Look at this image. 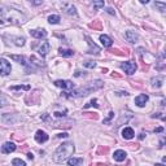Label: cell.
Returning a JSON list of instances; mask_svg holds the SVG:
<instances>
[{
  "label": "cell",
  "instance_id": "1",
  "mask_svg": "<svg viewBox=\"0 0 166 166\" xmlns=\"http://www.w3.org/2000/svg\"><path fill=\"white\" fill-rule=\"evenodd\" d=\"M73 153H74V145H73V143H62L56 149V152L53 153V161L61 163L64 161L69 160V157Z\"/></svg>",
  "mask_w": 166,
  "mask_h": 166
},
{
  "label": "cell",
  "instance_id": "2",
  "mask_svg": "<svg viewBox=\"0 0 166 166\" xmlns=\"http://www.w3.org/2000/svg\"><path fill=\"white\" fill-rule=\"evenodd\" d=\"M25 22V17L17 10H8L4 17L0 20V25H9V23H22Z\"/></svg>",
  "mask_w": 166,
  "mask_h": 166
},
{
  "label": "cell",
  "instance_id": "3",
  "mask_svg": "<svg viewBox=\"0 0 166 166\" xmlns=\"http://www.w3.org/2000/svg\"><path fill=\"white\" fill-rule=\"evenodd\" d=\"M101 87H103V82H101V80H95V82L90 83L88 86H86L84 88L71 91V92H70V96H71V97H80V96H86V95H88L90 92L99 90V88H101Z\"/></svg>",
  "mask_w": 166,
  "mask_h": 166
},
{
  "label": "cell",
  "instance_id": "4",
  "mask_svg": "<svg viewBox=\"0 0 166 166\" xmlns=\"http://www.w3.org/2000/svg\"><path fill=\"white\" fill-rule=\"evenodd\" d=\"M121 69L124 70V73L129 75L134 74L135 70H136V64L134 61H127V62H122L121 64Z\"/></svg>",
  "mask_w": 166,
  "mask_h": 166
},
{
  "label": "cell",
  "instance_id": "5",
  "mask_svg": "<svg viewBox=\"0 0 166 166\" xmlns=\"http://www.w3.org/2000/svg\"><path fill=\"white\" fill-rule=\"evenodd\" d=\"M10 70H12V66H10L9 62L5 59H0V74L8 75V74H10Z\"/></svg>",
  "mask_w": 166,
  "mask_h": 166
},
{
  "label": "cell",
  "instance_id": "6",
  "mask_svg": "<svg viewBox=\"0 0 166 166\" xmlns=\"http://www.w3.org/2000/svg\"><path fill=\"white\" fill-rule=\"evenodd\" d=\"M61 8H62V10H64L66 14L77 16V9H75V7L71 4V3H62Z\"/></svg>",
  "mask_w": 166,
  "mask_h": 166
},
{
  "label": "cell",
  "instance_id": "7",
  "mask_svg": "<svg viewBox=\"0 0 166 166\" xmlns=\"http://www.w3.org/2000/svg\"><path fill=\"white\" fill-rule=\"evenodd\" d=\"M54 84L57 87H61L62 90H71V88H74V83L70 82V80H56Z\"/></svg>",
  "mask_w": 166,
  "mask_h": 166
},
{
  "label": "cell",
  "instance_id": "8",
  "mask_svg": "<svg viewBox=\"0 0 166 166\" xmlns=\"http://www.w3.org/2000/svg\"><path fill=\"white\" fill-rule=\"evenodd\" d=\"M14 150H16V144H14V143L8 142V143H4V144L1 145V152L4 153V154H8V153L14 152Z\"/></svg>",
  "mask_w": 166,
  "mask_h": 166
},
{
  "label": "cell",
  "instance_id": "9",
  "mask_svg": "<svg viewBox=\"0 0 166 166\" xmlns=\"http://www.w3.org/2000/svg\"><path fill=\"white\" fill-rule=\"evenodd\" d=\"M31 36L36 39H42V38H46L47 36V31L44 29H35V30H30Z\"/></svg>",
  "mask_w": 166,
  "mask_h": 166
},
{
  "label": "cell",
  "instance_id": "10",
  "mask_svg": "<svg viewBox=\"0 0 166 166\" xmlns=\"http://www.w3.org/2000/svg\"><path fill=\"white\" fill-rule=\"evenodd\" d=\"M48 135H47V132H44V131H42V130H38L36 131V134H35V140L38 143H46L47 140H48Z\"/></svg>",
  "mask_w": 166,
  "mask_h": 166
},
{
  "label": "cell",
  "instance_id": "11",
  "mask_svg": "<svg viewBox=\"0 0 166 166\" xmlns=\"http://www.w3.org/2000/svg\"><path fill=\"white\" fill-rule=\"evenodd\" d=\"M49 49H51V44H49L48 42H43V43H42V46L39 47L38 52H39V54H40V56L44 57L49 52Z\"/></svg>",
  "mask_w": 166,
  "mask_h": 166
},
{
  "label": "cell",
  "instance_id": "12",
  "mask_svg": "<svg viewBox=\"0 0 166 166\" xmlns=\"http://www.w3.org/2000/svg\"><path fill=\"white\" fill-rule=\"evenodd\" d=\"M148 95H139V96H136V97H135V104H136L137 106H140V108H142V106H144L145 104H147V101H148Z\"/></svg>",
  "mask_w": 166,
  "mask_h": 166
},
{
  "label": "cell",
  "instance_id": "13",
  "mask_svg": "<svg viewBox=\"0 0 166 166\" xmlns=\"http://www.w3.org/2000/svg\"><path fill=\"white\" fill-rule=\"evenodd\" d=\"M137 34L135 33V31H126V34H124V39H126L127 42H130V43H135V42L137 40Z\"/></svg>",
  "mask_w": 166,
  "mask_h": 166
},
{
  "label": "cell",
  "instance_id": "14",
  "mask_svg": "<svg viewBox=\"0 0 166 166\" xmlns=\"http://www.w3.org/2000/svg\"><path fill=\"white\" fill-rule=\"evenodd\" d=\"M134 135H135V132H134V130H132L131 127H124V129L122 130V136H123L124 139H127V140L132 139Z\"/></svg>",
  "mask_w": 166,
  "mask_h": 166
},
{
  "label": "cell",
  "instance_id": "15",
  "mask_svg": "<svg viewBox=\"0 0 166 166\" xmlns=\"http://www.w3.org/2000/svg\"><path fill=\"white\" fill-rule=\"evenodd\" d=\"M113 158L116 161H118V162L124 161V158H126V152H124V150H122V149L116 150V152H114V154H113Z\"/></svg>",
  "mask_w": 166,
  "mask_h": 166
},
{
  "label": "cell",
  "instance_id": "16",
  "mask_svg": "<svg viewBox=\"0 0 166 166\" xmlns=\"http://www.w3.org/2000/svg\"><path fill=\"white\" fill-rule=\"evenodd\" d=\"M100 42H101V44H103L104 47H110L112 44H113V42H112V39L109 38L108 35H100Z\"/></svg>",
  "mask_w": 166,
  "mask_h": 166
},
{
  "label": "cell",
  "instance_id": "17",
  "mask_svg": "<svg viewBox=\"0 0 166 166\" xmlns=\"http://www.w3.org/2000/svg\"><path fill=\"white\" fill-rule=\"evenodd\" d=\"M83 163V158H69L67 160V165L69 166H82Z\"/></svg>",
  "mask_w": 166,
  "mask_h": 166
},
{
  "label": "cell",
  "instance_id": "18",
  "mask_svg": "<svg viewBox=\"0 0 166 166\" xmlns=\"http://www.w3.org/2000/svg\"><path fill=\"white\" fill-rule=\"evenodd\" d=\"M60 54L64 57H70L74 54V52L71 51V49H65V48H60Z\"/></svg>",
  "mask_w": 166,
  "mask_h": 166
},
{
  "label": "cell",
  "instance_id": "19",
  "mask_svg": "<svg viewBox=\"0 0 166 166\" xmlns=\"http://www.w3.org/2000/svg\"><path fill=\"white\" fill-rule=\"evenodd\" d=\"M10 59H12V60H16V61H18L20 64H22L23 66H27V62L25 61V57H23V56H14V54H13V56H10Z\"/></svg>",
  "mask_w": 166,
  "mask_h": 166
},
{
  "label": "cell",
  "instance_id": "20",
  "mask_svg": "<svg viewBox=\"0 0 166 166\" xmlns=\"http://www.w3.org/2000/svg\"><path fill=\"white\" fill-rule=\"evenodd\" d=\"M104 5H105V3H104L103 0H97V1L92 3V7L95 10H99V9H101V8H104Z\"/></svg>",
  "mask_w": 166,
  "mask_h": 166
},
{
  "label": "cell",
  "instance_id": "21",
  "mask_svg": "<svg viewBox=\"0 0 166 166\" xmlns=\"http://www.w3.org/2000/svg\"><path fill=\"white\" fill-rule=\"evenodd\" d=\"M48 22L52 23V25H56V23H59L60 22V16H57V14L49 16V17H48Z\"/></svg>",
  "mask_w": 166,
  "mask_h": 166
},
{
  "label": "cell",
  "instance_id": "22",
  "mask_svg": "<svg viewBox=\"0 0 166 166\" xmlns=\"http://www.w3.org/2000/svg\"><path fill=\"white\" fill-rule=\"evenodd\" d=\"M162 82H163V79H162V78H153V79H152V86H153V87H161V86H162Z\"/></svg>",
  "mask_w": 166,
  "mask_h": 166
},
{
  "label": "cell",
  "instance_id": "23",
  "mask_svg": "<svg viewBox=\"0 0 166 166\" xmlns=\"http://www.w3.org/2000/svg\"><path fill=\"white\" fill-rule=\"evenodd\" d=\"M12 165L13 166H26L25 161H22L21 158H14V160L12 161Z\"/></svg>",
  "mask_w": 166,
  "mask_h": 166
},
{
  "label": "cell",
  "instance_id": "24",
  "mask_svg": "<svg viewBox=\"0 0 166 166\" xmlns=\"http://www.w3.org/2000/svg\"><path fill=\"white\" fill-rule=\"evenodd\" d=\"M154 5L158 8V9L161 10V12H163L165 10V8H166V3H161V1H156L154 3Z\"/></svg>",
  "mask_w": 166,
  "mask_h": 166
},
{
  "label": "cell",
  "instance_id": "25",
  "mask_svg": "<svg viewBox=\"0 0 166 166\" xmlns=\"http://www.w3.org/2000/svg\"><path fill=\"white\" fill-rule=\"evenodd\" d=\"M90 106H96V108H97V106H99L97 100H96V99H93V100H91L88 104H86V105H84V108H90Z\"/></svg>",
  "mask_w": 166,
  "mask_h": 166
},
{
  "label": "cell",
  "instance_id": "26",
  "mask_svg": "<svg viewBox=\"0 0 166 166\" xmlns=\"http://www.w3.org/2000/svg\"><path fill=\"white\" fill-rule=\"evenodd\" d=\"M10 90H30V86H13Z\"/></svg>",
  "mask_w": 166,
  "mask_h": 166
},
{
  "label": "cell",
  "instance_id": "27",
  "mask_svg": "<svg viewBox=\"0 0 166 166\" xmlns=\"http://www.w3.org/2000/svg\"><path fill=\"white\" fill-rule=\"evenodd\" d=\"M83 65H84L86 67H91V69H93V67L96 66V64L93 61H84V62H83Z\"/></svg>",
  "mask_w": 166,
  "mask_h": 166
},
{
  "label": "cell",
  "instance_id": "28",
  "mask_svg": "<svg viewBox=\"0 0 166 166\" xmlns=\"http://www.w3.org/2000/svg\"><path fill=\"white\" fill-rule=\"evenodd\" d=\"M25 44V39L23 38H17L16 39V46H23Z\"/></svg>",
  "mask_w": 166,
  "mask_h": 166
},
{
  "label": "cell",
  "instance_id": "29",
  "mask_svg": "<svg viewBox=\"0 0 166 166\" xmlns=\"http://www.w3.org/2000/svg\"><path fill=\"white\" fill-rule=\"evenodd\" d=\"M7 105V100H5V97L3 95H0V106H4Z\"/></svg>",
  "mask_w": 166,
  "mask_h": 166
},
{
  "label": "cell",
  "instance_id": "30",
  "mask_svg": "<svg viewBox=\"0 0 166 166\" xmlns=\"http://www.w3.org/2000/svg\"><path fill=\"white\" fill-rule=\"evenodd\" d=\"M109 114H110V116H109V117H108V118H106V119H104V123H108V122L110 121V119H112V118H113V117H114V113H113V112H110V113H109Z\"/></svg>",
  "mask_w": 166,
  "mask_h": 166
},
{
  "label": "cell",
  "instance_id": "31",
  "mask_svg": "<svg viewBox=\"0 0 166 166\" xmlns=\"http://www.w3.org/2000/svg\"><path fill=\"white\" fill-rule=\"evenodd\" d=\"M65 113H66V112H64V113H61V112H54V116L56 117H64Z\"/></svg>",
  "mask_w": 166,
  "mask_h": 166
},
{
  "label": "cell",
  "instance_id": "32",
  "mask_svg": "<svg viewBox=\"0 0 166 166\" xmlns=\"http://www.w3.org/2000/svg\"><path fill=\"white\" fill-rule=\"evenodd\" d=\"M106 10H108V13H109V14H116V12H114V10L112 9V8H108V9H106Z\"/></svg>",
  "mask_w": 166,
  "mask_h": 166
},
{
  "label": "cell",
  "instance_id": "33",
  "mask_svg": "<svg viewBox=\"0 0 166 166\" xmlns=\"http://www.w3.org/2000/svg\"><path fill=\"white\" fill-rule=\"evenodd\" d=\"M163 129L162 127H157V129H154V132H162Z\"/></svg>",
  "mask_w": 166,
  "mask_h": 166
},
{
  "label": "cell",
  "instance_id": "34",
  "mask_svg": "<svg viewBox=\"0 0 166 166\" xmlns=\"http://www.w3.org/2000/svg\"><path fill=\"white\" fill-rule=\"evenodd\" d=\"M66 136H67L66 132H62V134H60V135H59V137H66Z\"/></svg>",
  "mask_w": 166,
  "mask_h": 166
},
{
  "label": "cell",
  "instance_id": "35",
  "mask_svg": "<svg viewBox=\"0 0 166 166\" xmlns=\"http://www.w3.org/2000/svg\"><path fill=\"white\" fill-rule=\"evenodd\" d=\"M27 157H29V160H33V158H34L33 153H29V154H27Z\"/></svg>",
  "mask_w": 166,
  "mask_h": 166
},
{
  "label": "cell",
  "instance_id": "36",
  "mask_svg": "<svg viewBox=\"0 0 166 166\" xmlns=\"http://www.w3.org/2000/svg\"><path fill=\"white\" fill-rule=\"evenodd\" d=\"M144 137H145V134H140V136H139V139H140V140H143Z\"/></svg>",
  "mask_w": 166,
  "mask_h": 166
},
{
  "label": "cell",
  "instance_id": "37",
  "mask_svg": "<svg viewBox=\"0 0 166 166\" xmlns=\"http://www.w3.org/2000/svg\"><path fill=\"white\" fill-rule=\"evenodd\" d=\"M33 4L34 5H39V4H42V1H33Z\"/></svg>",
  "mask_w": 166,
  "mask_h": 166
},
{
  "label": "cell",
  "instance_id": "38",
  "mask_svg": "<svg viewBox=\"0 0 166 166\" xmlns=\"http://www.w3.org/2000/svg\"><path fill=\"white\" fill-rule=\"evenodd\" d=\"M3 14V10H1V8H0V16H1Z\"/></svg>",
  "mask_w": 166,
  "mask_h": 166
},
{
  "label": "cell",
  "instance_id": "39",
  "mask_svg": "<svg viewBox=\"0 0 166 166\" xmlns=\"http://www.w3.org/2000/svg\"><path fill=\"white\" fill-rule=\"evenodd\" d=\"M156 166H162V165H161V163H156Z\"/></svg>",
  "mask_w": 166,
  "mask_h": 166
}]
</instances>
